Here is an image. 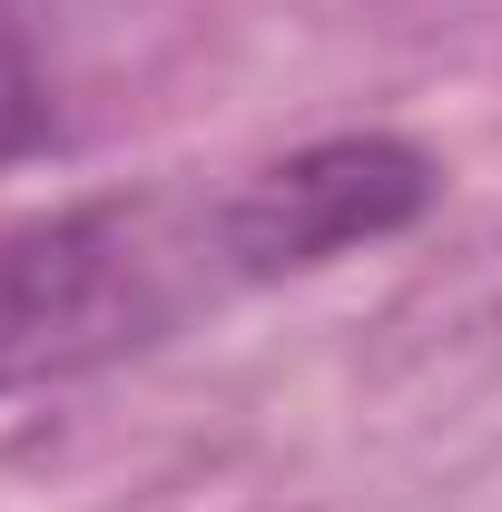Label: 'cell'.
Wrapping results in <instances>:
<instances>
[{"label": "cell", "instance_id": "cell-1", "mask_svg": "<svg viewBox=\"0 0 502 512\" xmlns=\"http://www.w3.org/2000/svg\"><path fill=\"white\" fill-rule=\"evenodd\" d=\"M207 276H227L217 217L188 227L168 197H79L0 227V404L168 345Z\"/></svg>", "mask_w": 502, "mask_h": 512}, {"label": "cell", "instance_id": "cell-2", "mask_svg": "<svg viewBox=\"0 0 502 512\" xmlns=\"http://www.w3.org/2000/svg\"><path fill=\"white\" fill-rule=\"evenodd\" d=\"M443 197L434 148L394 138V128H345V138H306L286 158H266L256 178L217 197V256L237 286H276V276H315L335 256L404 237Z\"/></svg>", "mask_w": 502, "mask_h": 512}, {"label": "cell", "instance_id": "cell-3", "mask_svg": "<svg viewBox=\"0 0 502 512\" xmlns=\"http://www.w3.org/2000/svg\"><path fill=\"white\" fill-rule=\"evenodd\" d=\"M60 138V99H50V69L30 50V30L0 10V168L10 158H40Z\"/></svg>", "mask_w": 502, "mask_h": 512}]
</instances>
